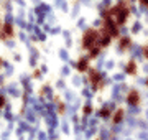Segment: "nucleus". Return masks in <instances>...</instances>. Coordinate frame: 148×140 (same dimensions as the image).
Returning <instances> with one entry per match:
<instances>
[{"mask_svg": "<svg viewBox=\"0 0 148 140\" xmlns=\"http://www.w3.org/2000/svg\"><path fill=\"white\" fill-rule=\"evenodd\" d=\"M130 16V2L127 0H122L119 2L115 7H112L109 10H106L104 13V20H110L117 25V27H122L123 23L127 22V18Z\"/></svg>", "mask_w": 148, "mask_h": 140, "instance_id": "1", "label": "nucleus"}, {"mask_svg": "<svg viewBox=\"0 0 148 140\" xmlns=\"http://www.w3.org/2000/svg\"><path fill=\"white\" fill-rule=\"evenodd\" d=\"M127 99H128V102H132L133 106H137V104H138V92L137 91H132L130 94H128Z\"/></svg>", "mask_w": 148, "mask_h": 140, "instance_id": "2", "label": "nucleus"}, {"mask_svg": "<svg viewBox=\"0 0 148 140\" xmlns=\"http://www.w3.org/2000/svg\"><path fill=\"white\" fill-rule=\"evenodd\" d=\"M127 71H130V73H135V63H133V61L127 66Z\"/></svg>", "mask_w": 148, "mask_h": 140, "instance_id": "3", "label": "nucleus"}, {"mask_svg": "<svg viewBox=\"0 0 148 140\" xmlns=\"http://www.w3.org/2000/svg\"><path fill=\"white\" fill-rule=\"evenodd\" d=\"M140 3H142L143 7H148V0H140Z\"/></svg>", "mask_w": 148, "mask_h": 140, "instance_id": "4", "label": "nucleus"}, {"mask_svg": "<svg viewBox=\"0 0 148 140\" xmlns=\"http://www.w3.org/2000/svg\"><path fill=\"white\" fill-rule=\"evenodd\" d=\"M143 54H145V56H147V58H148V46H147V48H145V51H143Z\"/></svg>", "mask_w": 148, "mask_h": 140, "instance_id": "5", "label": "nucleus"}, {"mask_svg": "<svg viewBox=\"0 0 148 140\" xmlns=\"http://www.w3.org/2000/svg\"><path fill=\"white\" fill-rule=\"evenodd\" d=\"M147 84H148V81H147Z\"/></svg>", "mask_w": 148, "mask_h": 140, "instance_id": "6", "label": "nucleus"}]
</instances>
